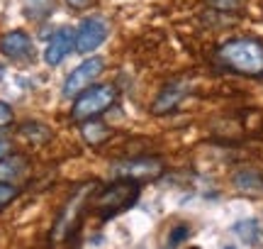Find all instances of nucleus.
Masks as SVG:
<instances>
[{
  "instance_id": "obj_1",
  "label": "nucleus",
  "mask_w": 263,
  "mask_h": 249,
  "mask_svg": "<svg viewBox=\"0 0 263 249\" xmlns=\"http://www.w3.org/2000/svg\"><path fill=\"white\" fill-rule=\"evenodd\" d=\"M219 61L241 76H263V44L258 39H232L219 47Z\"/></svg>"
},
{
  "instance_id": "obj_2",
  "label": "nucleus",
  "mask_w": 263,
  "mask_h": 249,
  "mask_svg": "<svg viewBox=\"0 0 263 249\" xmlns=\"http://www.w3.org/2000/svg\"><path fill=\"white\" fill-rule=\"evenodd\" d=\"M139 198V183L137 181H124L120 179L117 183L112 186H107L100 195H98V201H95V208H98V215L107 220V218H112V215H120L122 210L132 208L134 201Z\"/></svg>"
},
{
  "instance_id": "obj_3",
  "label": "nucleus",
  "mask_w": 263,
  "mask_h": 249,
  "mask_svg": "<svg viewBox=\"0 0 263 249\" xmlns=\"http://www.w3.org/2000/svg\"><path fill=\"white\" fill-rule=\"evenodd\" d=\"M115 98H117V93H115L112 86H95V88H88V91H83L81 96L76 98L71 115H73V120H78V122L93 120L95 115L105 113L107 108L112 105Z\"/></svg>"
},
{
  "instance_id": "obj_4",
  "label": "nucleus",
  "mask_w": 263,
  "mask_h": 249,
  "mask_svg": "<svg viewBox=\"0 0 263 249\" xmlns=\"http://www.w3.org/2000/svg\"><path fill=\"white\" fill-rule=\"evenodd\" d=\"M163 173V162L161 159H151V156H139V159H127V162H117L112 166L115 179H124V181H154Z\"/></svg>"
},
{
  "instance_id": "obj_5",
  "label": "nucleus",
  "mask_w": 263,
  "mask_h": 249,
  "mask_svg": "<svg viewBox=\"0 0 263 249\" xmlns=\"http://www.w3.org/2000/svg\"><path fill=\"white\" fill-rule=\"evenodd\" d=\"M93 191H95V183H83V186H81V188L73 193V198L66 203V208L61 210L57 225H54V230H51V240H54V242L66 240V235L71 232L73 222L78 220L81 210L85 208V201L90 198V193H93Z\"/></svg>"
},
{
  "instance_id": "obj_6",
  "label": "nucleus",
  "mask_w": 263,
  "mask_h": 249,
  "mask_svg": "<svg viewBox=\"0 0 263 249\" xmlns=\"http://www.w3.org/2000/svg\"><path fill=\"white\" fill-rule=\"evenodd\" d=\"M105 68V61L100 57H93V59H85L81 66H76L73 71H71V76L66 78L64 83V96L66 98H73V96H81L83 91H88L90 88V83H93L95 78L103 74Z\"/></svg>"
},
{
  "instance_id": "obj_7",
  "label": "nucleus",
  "mask_w": 263,
  "mask_h": 249,
  "mask_svg": "<svg viewBox=\"0 0 263 249\" xmlns=\"http://www.w3.org/2000/svg\"><path fill=\"white\" fill-rule=\"evenodd\" d=\"M110 34V27H107V20L105 17H88L81 22V27L76 32V49L81 54H90L103 44Z\"/></svg>"
},
{
  "instance_id": "obj_8",
  "label": "nucleus",
  "mask_w": 263,
  "mask_h": 249,
  "mask_svg": "<svg viewBox=\"0 0 263 249\" xmlns=\"http://www.w3.org/2000/svg\"><path fill=\"white\" fill-rule=\"evenodd\" d=\"M0 51L8 59H15V61H27L32 59V39H29L27 32L22 29H15V32H8L0 39Z\"/></svg>"
},
{
  "instance_id": "obj_9",
  "label": "nucleus",
  "mask_w": 263,
  "mask_h": 249,
  "mask_svg": "<svg viewBox=\"0 0 263 249\" xmlns=\"http://www.w3.org/2000/svg\"><path fill=\"white\" fill-rule=\"evenodd\" d=\"M73 29L71 27H61L59 32H54V37L49 39L47 44V51H44V59H47L49 66H57L61 64L66 57H68V51L73 49Z\"/></svg>"
},
{
  "instance_id": "obj_10",
  "label": "nucleus",
  "mask_w": 263,
  "mask_h": 249,
  "mask_svg": "<svg viewBox=\"0 0 263 249\" xmlns=\"http://www.w3.org/2000/svg\"><path fill=\"white\" fill-rule=\"evenodd\" d=\"M185 93H188V86H185V83H180V81L168 83V86L159 93V98L154 100V108H151L154 115H166L171 110H176V108L180 105V100L185 98Z\"/></svg>"
},
{
  "instance_id": "obj_11",
  "label": "nucleus",
  "mask_w": 263,
  "mask_h": 249,
  "mask_svg": "<svg viewBox=\"0 0 263 249\" xmlns=\"http://www.w3.org/2000/svg\"><path fill=\"white\" fill-rule=\"evenodd\" d=\"M27 159L22 154H10L0 162V183H15L27 173Z\"/></svg>"
},
{
  "instance_id": "obj_12",
  "label": "nucleus",
  "mask_w": 263,
  "mask_h": 249,
  "mask_svg": "<svg viewBox=\"0 0 263 249\" xmlns=\"http://www.w3.org/2000/svg\"><path fill=\"white\" fill-rule=\"evenodd\" d=\"M234 186L236 191L246 193V195H261L263 193V179L256 171H249V169L234 173Z\"/></svg>"
},
{
  "instance_id": "obj_13",
  "label": "nucleus",
  "mask_w": 263,
  "mask_h": 249,
  "mask_svg": "<svg viewBox=\"0 0 263 249\" xmlns=\"http://www.w3.org/2000/svg\"><path fill=\"white\" fill-rule=\"evenodd\" d=\"M81 132H83V139L88 144H103L110 137V127L103 122H95V120H85L81 124Z\"/></svg>"
},
{
  "instance_id": "obj_14",
  "label": "nucleus",
  "mask_w": 263,
  "mask_h": 249,
  "mask_svg": "<svg viewBox=\"0 0 263 249\" xmlns=\"http://www.w3.org/2000/svg\"><path fill=\"white\" fill-rule=\"evenodd\" d=\"M20 132H22V137H27L29 142H34V144H44V142L51 139V132L39 122H25Z\"/></svg>"
},
{
  "instance_id": "obj_15",
  "label": "nucleus",
  "mask_w": 263,
  "mask_h": 249,
  "mask_svg": "<svg viewBox=\"0 0 263 249\" xmlns=\"http://www.w3.org/2000/svg\"><path fill=\"white\" fill-rule=\"evenodd\" d=\"M234 232L246 242V244H258V225L256 220H241L234 225Z\"/></svg>"
},
{
  "instance_id": "obj_16",
  "label": "nucleus",
  "mask_w": 263,
  "mask_h": 249,
  "mask_svg": "<svg viewBox=\"0 0 263 249\" xmlns=\"http://www.w3.org/2000/svg\"><path fill=\"white\" fill-rule=\"evenodd\" d=\"M17 195H20L17 186H12V183H0V210H3V208H8Z\"/></svg>"
},
{
  "instance_id": "obj_17",
  "label": "nucleus",
  "mask_w": 263,
  "mask_h": 249,
  "mask_svg": "<svg viewBox=\"0 0 263 249\" xmlns=\"http://www.w3.org/2000/svg\"><path fill=\"white\" fill-rule=\"evenodd\" d=\"M207 3H210V8L222 10V12H236L244 8L246 0H207Z\"/></svg>"
},
{
  "instance_id": "obj_18",
  "label": "nucleus",
  "mask_w": 263,
  "mask_h": 249,
  "mask_svg": "<svg viewBox=\"0 0 263 249\" xmlns=\"http://www.w3.org/2000/svg\"><path fill=\"white\" fill-rule=\"evenodd\" d=\"M190 237V227L188 225H176L173 230H171V235H168V247L173 249V247H178L183 240H188Z\"/></svg>"
},
{
  "instance_id": "obj_19",
  "label": "nucleus",
  "mask_w": 263,
  "mask_h": 249,
  "mask_svg": "<svg viewBox=\"0 0 263 249\" xmlns=\"http://www.w3.org/2000/svg\"><path fill=\"white\" fill-rule=\"evenodd\" d=\"M12 108L8 105V103H3L0 100V130H5V127H10L12 124Z\"/></svg>"
},
{
  "instance_id": "obj_20",
  "label": "nucleus",
  "mask_w": 263,
  "mask_h": 249,
  "mask_svg": "<svg viewBox=\"0 0 263 249\" xmlns=\"http://www.w3.org/2000/svg\"><path fill=\"white\" fill-rule=\"evenodd\" d=\"M12 154V144L8 142V139H0V162L5 159V156H10Z\"/></svg>"
},
{
  "instance_id": "obj_21",
  "label": "nucleus",
  "mask_w": 263,
  "mask_h": 249,
  "mask_svg": "<svg viewBox=\"0 0 263 249\" xmlns=\"http://www.w3.org/2000/svg\"><path fill=\"white\" fill-rule=\"evenodd\" d=\"M66 3H68V8L83 10V8H90V3H93V0H66Z\"/></svg>"
},
{
  "instance_id": "obj_22",
  "label": "nucleus",
  "mask_w": 263,
  "mask_h": 249,
  "mask_svg": "<svg viewBox=\"0 0 263 249\" xmlns=\"http://www.w3.org/2000/svg\"><path fill=\"white\" fill-rule=\"evenodd\" d=\"M224 249H234V247H224Z\"/></svg>"
}]
</instances>
